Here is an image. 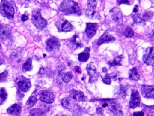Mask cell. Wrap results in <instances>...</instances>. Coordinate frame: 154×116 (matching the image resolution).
Segmentation results:
<instances>
[{
  "label": "cell",
  "mask_w": 154,
  "mask_h": 116,
  "mask_svg": "<svg viewBox=\"0 0 154 116\" xmlns=\"http://www.w3.org/2000/svg\"><path fill=\"white\" fill-rule=\"evenodd\" d=\"M59 9L66 15H75L80 16L82 13L81 9L78 3L73 1L66 0L61 3Z\"/></svg>",
  "instance_id": "obj_1"
},
{
  "label": "cell",
  "mask_w": 154,
  "mask_h": 116,
  "mask_svg": "<svg viewBox=\"0 0 154 116\" xmlns=\"http://www.w3.org/2000/svg\"><path fill=\"white\" fill-rule=\"evenodd\" d=\"M32 21L33 24L40 30H42L47 25V20L42 17L40 10L39 8L34 9L33 11Z\"/></svg>",
  "instance_id": "obj_2"
},
{
  "label": "cell",
  "mask_w": 154,
  "mask_h": 116,
  "mask_svg": "<svg viewBox=\"0 0 154 116\" xmlns=\"http://www.w3.org/2000/svg\"><path fill=\"white\" fill-rule=\"evenodd\" d=\"M0 11L1 15L9 19L13 18L15 15V9L13 5L7 1H2L0 5Z\"/></svg>",
  "instance_id": "obj_3"
},
{
  "label": "cell",
  "mask_w": 154,
  "mask_h": 116,
  "mask_svg": "<svg viewBox=\"0 0 154 116\" xmlns=\"http://www.w3.org/2000/svg\"><path fill=\"white\" fill-rule=\"evenodd\" d=\"M56 27L59 32H69L73 31L72 24L65 19L60 18L56 23Z\"/></svg>",
  "instance_id": "obj_4"
},
{
  "label": "cell",
  "mask_w": 154,
  "mask_h": 116,
  "mask_svg": "<svg viewBox=\"0 0 154 116\" xmlns=\"http://www.w3.org/2000/svg\"><path fill=\"white\" fill-rule=\"evenodd\" d=\"M16 81L18 88L22 91L27 92L31 86L30 80L23 76L18 77Z\"/></svg>",
  "instance_id": "obj_5"
},
{
  "label": "cell",
  "mask_w": 154,
  "mask_h": 116,
  "mask_svg": "<svg viewBox=\"0 0 154 116\" xmlns=\"http://www.w3.org/2000/svg\"><path fill=\"white\" fill-rule=\"evenodd\" d=\"M46 50L50 52H57L60 48V42L58 39L51 37L46 41Z\"/></svg>",
  "instance_id": "obj_6"
},
{
  "label": "cell",
  "mask_w": 154,
  "mask_h": 116,
  "mask_svg": "<svg viewBox=\"0 0 154 116\" xmlns=\"http://www.w3.org/2000/svg\"><path fill=\"white\" fill-rule=\"evenodd\" d=\"M86 70L88 75L90 76L89 82L93 83L95 82L99 76V74L97 71L93 63H90L87 65Z\"/></svg>",
  "instance_id": "obj_7"
},
{
  "label": "cell",
  "mask_w": 154,
  "mask_h": 116,
  "mask_svg": "<svg viewBox=\"0 0 154 116\" xmlns=\"http://www.w3.org/2000/svg\"><path fill=\"white\" fill-rule=\"evenodd\" d=\"M143 61L148 66H153L154 62L153 47H149L146 49L143 56Z\"/></svg>",
  "instance_id": "obj_8"
},
{
  "label": "cell",
  "mask_w": 154,
  "mask_h": 116,
  "mask_svg": "<svg viewBox=\"0 0 154 116\" xmlns=\"http://www.w3.org/2000/svg\"><path fill=\"white\" fill-rule=\"evenodd\" d=\"M140 102L141 97L138 91L136 90H132L129 105V108L132 109L135 108L140 106Z\"/></svg>",
  "instance_id": "obj_9"
},
{
  "label": "cell",
  "mask_w": 154,
  "mask_h": 116,
  "mask_svg": "<svg viewBox=\"0 0 154 116\" xmlns=\"http://www.w3.org/2000/svg\"><path fill=\"white\" fill-rule=\"evenodd\" d=\"M109 13L113 20H114L120 25L123 24V14L120 9L117 7H114L110 10Z\"/></svg>",
  "instance_id": "obj_10"
},
{
  "label": "cell",
  "mask_w": 154,
  "mask_h": 116,
  "mask_svg": "<svg viewBox=\"0 0 154 116\" xmlns=\"http://www.w3.org/2000/svg\"><path fill=\"white\" fill-rule=\"evenodd\" d=\"M86 27L85 32L86 36L89 39H91L95 36L98 28V26L96 23H86Z\"/></svg>",
  "instance_id": "obj_11"
},
{
  "label": "cell",
  "mask_w": 154,
  "mask_h": 116,
  "mask_svg": "<svg viewBox=\"0 0 154 116\" xmlns=\"http://www.w3.org/2000/svg\"><path fill=\"white\" fill-rule=\"evenodd\" d=\"M69 96L78 102L86 101L87 100V97L84 95L82 92L77 91L74 89L69 92Z\"/></svg>",
  "instance_id": "obj_12"
},
{
  "label": "cell",
  "mask_w": 154,
  "mask_h": 116,
  "mask_svg": "<svg viewBox=\"0 0 154 116\" xmlns=\"http://www.w3.org/2000/svg\"><path fill=\"white\" fill-rule=\"evenodd\" d=\"M141 94L147 99H154V86H153L142 85L141 86Z\"/></svg>",
  "instance_id": "obj_13"
},
{
  "label": "cell",
  "mask_w": 154,
  "mask_h": 116,
  "mask_svg": "<svg viewBox=\"0 0 154 116\" xmlns=\"http://www.w3.org/2000/svg\"><path fill=\"white\" fill-rule=\"evenodd\" d=\"M108 107L110 111L114 115L117 116H122L123 115L122 106L116 102L112 101Z\"/></svg>",
  "instance_id": "obj_14"
},
{
  "label": "cell",
  "mask_w": 154,
  "mask_h": 116,
  "mask_svg": "<svg viewBox=\"0 0 154 116\" xmlns=\"http://www.w3.org/2000/svg\"><path fill=\"white\" fill-rule=\"evenodd\" d=\"M115 40V37L108 33L105 32L100 36L98 41L97 44L98 45H100L103 44L112 43Z\"/></svg>",
  "instance_id": "obj_15"
},
{
  "label": "cell",
  "mask_w": 154,
  "mask_h": 116,
  "mask_svg": "<svg viewBox=\"0 0 154 116\" xmlns=\"http://www.w3.org/2000/svg\"><path fill=\"white\" fill-rule=\"evenodd\" d=\"M40 100L47 103H52L54 102V96L50 92L45 91L40 94Z\"/></svg>",
  "instance_id": "obj_16"
},
{
  "label": "cell",
  "mask_w": 154,
  "mask_h": 116,
  "mask_svg": "<svg viewBox=\"0 0 154 116\" xmlns=\"http://www.w3.org/2000/svg\"><path fill=\"white\" fill-rule=\"evenodd\" d=\"M11 33V30L9 28L0 24V38L1 39L7 40L10 36Z\"/></svg>",
  "instance_id": "obj_17"
},
{
  "label": "cell",
  "mask_w": 154,
  "mask_h": 116,
  "mask_svg": "<svg viewBox=\"0 0 154 116\" xmlns=\"http://www.w3.org/2000/svg\"><path fill=\"white\" fill-rule=\"evenodd\" d=\"M21 111V106L19 104H14L8 109L7 112L15 116H20Z\"/></svg>",
  "instance_id": "obj_18"
},
{
  "label": "cell",
  "mask_w": 154,
  "mask_h": 116,
  "mask_svg": "<svg viewBox=\"0 0 154 116\" xmlns=\"http://www.w3.org/2000/svg\"><path fill=\"white\" fill-rule=\"evenodd\" d=\"M90 49L86 47L83 52L79 53L78 55V59L81 62H85L89 60L90 57Z\"/></svg>",
  "instance_id": "obj_19"
},
{
  "label": "cell",
  "mask_w": 154,
  "mask_h": 116,
  "mask_svg": "<svg viewBox=\"0 0 154 116\" xmlns=\"http://www.w3.org/2000/svg\"><path fill=\"white\" fill-rule=\"evenodd\" d=\"M140 75L136 68H133L129 72V78L130 80L138 81L140 79Z\"/></svg>",
  "instance_id": "obj_20"
},
{
  "label": "cell",
  "mask_w": 154,
  "mask_h": 116,
  "mask_svg": "<svg viewBox=\"0 0 154 116\" xmlns=\"http://www.w3.org/2000/svg\"><path fill=\"white\" fill-rule=\"evenodd\" d=\"M86 16L89 18L91 19H99V14L96 11V10L88 8L85 11Z\"/></svg>",
  "instance_id": "obj_21"
},
{
  "label": "cell",
  "mask_w": 154,
  "mask_h": 116,
  "mask_svg": "<svg viewBox=\"0 0 154 116\" xmlns=\"http://www.w3.org/2000/svg\"><path fill=\"white\" fill-rule=\"evenodd\" d=\"M71 43L73 45V46L74 48H75V49L81 48L83 47V45L82 44L80 41L79 37L76 35H74L73 38L71 39Z\"/></svg>",
  "instance_id": "obj_22"
},
{
  "label": "cell",
  "mask_w": 154,
  "mask_h": 116,
  "mask_svg": "<svg viewBox=\"0 0 154 116\" xmlns=\"http://www.w3.org/2000/svg\"><path fill=\"white\" fill-rule=\"evenodd\" d=\"M123 59V55H118L115 58V59L114 60L112 61H109L108 63V65L110 67L121 66H122L121 61H122Z\"/></svg>",
  "instance_id": "obj_23"
},
{
  "label": "cell",
  "mask_w": 154,
  "mask_h": 116,
  "mask_svg": "<svg viewBox=\"0 0 154 116\" xmlns=\"http://www.w3.org/2000/svg\"><path fill=\"white\" fill-rule=\"evenodd\" d=\"M62 106L67 109H71L73 106V102L70 98L68 97L64 98L61 101Z\"/></svg>",
  "instance_id": "obj_24"
},
{
  "label": "cell",
  "mask_w": 154,
  "mask_h": 116,
  "mask_svg": "<svg viewBox=\"0 0 154 116\" xmlns=\"http://www.w3.org/2000/svg\"><path fill=\"white\" fill-rule=\"evenodd\" d=\"M61 78V79L66 83H69L73 77V74L71 71L65 73L62 72L60 74Z\"/></svg>",
  "instance_id": "obj_25"
},
{
  "label": "cell",
  "mask_w": 154,
  "mask_h": 116,
  "mask_svg": "<svg viewBox=\"0 0 154 116\" xmlns=\"http://www.w3.org/2000/svg\"><path fill=\"white\" fill-rule=\"evenodd\" d=\"M30 116H45V112L41 109L34 108L30 111Z\"/></svg>",
  "instance_id": "obj_26"
},
{
  "label": "cell",
  "mask_w": 154,
  "mask_h": 116,
  "mask_svg": "<svg viewBox=\"0 0 154 116\" xmlns=\"http://www.w3.org/2000/svg\"><path fill=\"white\" fill-rule=\"evenodd\" d=\"M22 69L24 71H29L32 69V60L28 58L22 66Z\"/></svg>",
  "instance_id": "obj_27"
},
{
  "label": "cell",
  "mask_w": 154,
  "mask_h": 116,
  "mask_svg": "<svg viewBox=\"0 0 154 116\" xmlns=\"http://www.w3.org/2000/svg\"><path fill=\"white\" fill-rule=\"evenodd\" d=\"M37 102V99L34 96H31L28 99L26 102V106L28 108L33 107Z\"/></svg>",
  "instance_id": "obj_28"
},
{
  "label": "cell",
  "mask_w": 154,
  "mask_h": 116,
  "mask_svg": "<svg viewBox=\"0 0 154 116\" xmlns=\"http://www.w3.org/2000/svg\"><path fill=\"white\" fill-rule=\"evenodd\" d=\"M124 35L129 38H132L134 36V33L133 30L129 26H127L125 28L124 32Z\"/></svg>",
  "instance_id": "obj_29"
},
{
  "label": "cell",
  "mask_w": 154,
  "mask_h": 116,
  "mask_svg": "<svg viewBox=\"0 0 154 116\" xmlns=\"http://www.w3.org/2000/svg\"><path fill=\"white\" fill-rule=\"evenodd\" d=\"M153 15L154 13L151 11H146L145 13H143L141 18L144 21H149L152 19Z\"/></svg>",
  "instance_id": "obj_30"
},
{
  "label": "cell",
  "mask_w": 154,
  "mask_h": 116,
  "mask_svg": "<svg viewBox=\"0 0 154 116\" xmlns=\"http://www.w3.org/2000/svg\"><path fill=\"white\" fill-rule=\"evenodd\" d=\"M8 94L4 88L0 90V102H3L7 98Z\"/></svg>",
  "instance_id": "obj_31"
},
{
  "label": "cell",
  "mask_w": 154,
  "mask_h": 116,
  "mask_svg": "<svg viewBox=\"0 0 154 116\" xmlns=\"http://www.w3.org/2000/svg\"><path fill=\"white\" fill-rule=\"evenodd\" d=\"M102 81L106 84L110 85L111 84V78L110 74H106L104 76L102 77Z\"/></svg>",
  "instance_id": "obj_32"
},
{
  "label": "cell",
  "mask_w": 154,
  "mask_h": 116,
  "mask_svg": "<svg viewBox=\"0 0 154 116\" xmlns=\"http://www.w3.org/2000/svg\"><path fill=\"white\" fill-rule=\"evenodd\" d=\"M127 90H128V88H127V87L120 85V89H119V94L122 97H126V95H127Z\"/></svg>",
  "instance_id": "obj_33"
},
{
  "label": "cell",
  "mask_w": 154,
  "mask_h": 116,
  "mask_svg": "<svg viewBox=\"0 0 154 116\" xmlns=\"http://www.w3.org/2000/svg\"><path fill=\"white\" fill-rule=\"evenodd\" d=\"M88 8L96 10L97 5V1H88Z\"/></svg>",
  "instance_id": "obj_34"
},
{
  "label": "cell",
  "mask_w": 154,
  "mask_h": 116,
  "mask_svg": "<svg viewBox=\"0 0 154 116\" xmlns=\"http://www.w3.org/2000/svg\"><path fill=\"white\" fill-rule=\"evenodd\" d=\"M110 76H111V78L114 79L115 81H120V79L121 78H119V76L120 75V74L119 72H117V73H112V74H110Z\"/></svg>",
  "instance_id": "obj_35"
},
{
  "label": "cell",
  "mask_w": 154,
  "mask_h": 116,
  "mask_svg": "<svg viewBox=\"0 0 154 116\" xmlns=\"http://www.w3.org/2000/svg\"><path fill=\"white\" fill-rule=\"evenodd\" d=\"M133 19L135 23H140L143 21L141 17L139 14H135L133 15Z\"/></svg>",
  "instance_id": "obj_36"
},
{
  "label": "cell",
  "mask_w": 154,
  "mask_h": 116,
  "mask_svg": "<svg viewBox=\"0 0 154 116\" xmlns=\"http://www.w3.org/2000/svg\"><path fill=\"white\" fill-rule=\"evenodd\" d=\"M8 73L7 71H5L3 73L0 74V82L5 81L7 78Z\"/></svg>",
  "instance_id": "obj_37"
},
{
  "label": "cell",
  "mask_w": 154,
  "mask_h": 116,
  "mask_svg": "<svg viewBox=\"0 0 154 116\" xmlns=\"http://www.w3.org/2000/svg\"><path fill=\"white\" fill-rule=\"evenodd\" d=\"M129 60L130 63L132 65H134L135 63V58L132 55H129Z\"/></svg>",
  "instance_id": "obj_38"
},
{
  "label": "cell",
  "mask_w": 154,
  "mask_h": 116,
  "mask_svg": "<svg viewBox=\"0 0 154 116\" xmlns=\"http://www.w3.org/2000/svg\"><path fill=\"white\" fill-rule=\"evenodd\" d=\"M73 70L74 72H76L78 74H81V68L80 67L77 66H76L74 68Z\"/></svg>",
  "instance_id": "obj_39"
},
{
  "label": "cell",
  "mask_w": 154,
  "mask_h": 116,
  "mask_svg": "<svg viewBox=\"0 0 154 116\" xmlns=\"http://www.w3.org/2000/svg\"><path fill=\"white\" fill-rule=\"evenodd\" d=\"M145 114L143 111L140 112H135L133 113V116H144Z\"/></svg>",
  "instance_id": "obj_40"
},
{
  "label": "cell",
  "mask_w": 154,
  "mask_h": 116,
  "mask_svg": "<svg viewBox=\"0 0 154 116\" xmlns=\"http://www.w3.org/2000/svg\"><path fill=\"white\" fill-rule=\"evenodd\" d=\"M117 3L118 5H120L121 4H129L130 3V1H117Z\"/></svg>",
  "instance_id": "obj_41"
},
{
  "label": "cell",
  "mask_w": 154,
  "mask_h": 116,
  "mask_svg": "<svg viewBox=\"0 0 154 116\" xmlns=\"http://www.w3.org/2000/svg\"><path fill=\"white\" fill-rule=\"evenodd\" d=\"M97 113L99 114H103L104 112V110L101 108H97Z\"/></svg>",
  "instance_id": "obj_42"
},
{
  "label": "cell",
  "mask_w": 154,
  "mask_h": 116,
  "mask_svg": "<svg viewBox=\"0 0 154 116\" xmlns=\"http://www.w3.org/2000/svg\"><path fill=\"white\" fill-rule=\"evenodd\" d=\"M28 17L27 16L25 15H22V17H21V20L24 22V21H26L28 20Z\"/></svg>",
  "instance_id": "obj_43"
},
{
  "label": "cell",
  "mask_w": 154,
  "mask_h": 116,
  "mask_svg": "<svg viewBox=\"0 0 154 116\" xmlns=\"http://www.w3.org/2000/svg\"><path fill=\"white\" fill-rule=\"evenodd\" d=\"M138 5H135L134 9H133V12L136 13L138 12Z\"/></svg>",
  "instance_id": "obj_44"
},
{
  "label": "cell",
  "mask_w": 154,
  "mask_h": 116,
  "mask_svg": "<svg viewBox=\"0 0 154 116\" xmlns=\"http://www.w3.org/2000/svg\"><path fill=\"white\" fill-rule=\"evenodd\" d=\"M4 62H5V60H4V59L2 58H0V66L2 65L3 63H4Z\"/></svg>",
  "instance_id": "obj_45"
},
{
  "label": "cell",
  "mask_w": 154,
  "mask_h": 116,
  "mask_svg": "<svg viewBox=\"0 0 154 116\" xmlns=\"http://www.w3.org/2000/svg\"><path fill=\"white\" fill-rule=\"evenodd\" d=\"M102 71H103V72H104V73H107V72H108L107 69L106 67L103 68V69H102Z\"/></svg>",
  "instance_id": "obj_46"
},
{
  "label": "cell",
  "mask_w": 154,
  "mask_h": 116,
  "mask_svg": "<svg viewBox=\"0 0 154 116\" xmlns=\"http://www.w3.org/2000/svg\"><path fill=\"white\" fill-rule=\"evenodd\" d=\"M56 116H66L64 114H63V113H59V114H57Z\"/></svg>",
  "instance_id": "obj_47"
},
{
  "label": "cell",
  "mask_w": 154,
  "mask_h": 116,
  "mask_svg": "<svg viewBox=\"0 0 154 116\" xmlns=\"http://www.w3.org/2000/svg\"><path fill=\"white\" fill-rule=\"evenodd\" d=\"M108 104L107 103H105V104L103 105V108H106V107H108Z\"/></svg>",
  "instance_id": "obj_48"
},
{
  "label": "cell",
  "mask_w": 154,
  "mask_h": 116,
  "mask_svg": "<svg viewBox=\"0 0 154 116\" xmlns=\"http://www.w3.org/2000/svg\"><path fill=\"white\" fill-rule=\"evenodd\" d=\"M1 43H0V49H1Z\"/></svg>",
  "instance_id": "obj_49"
}]
</instances>
